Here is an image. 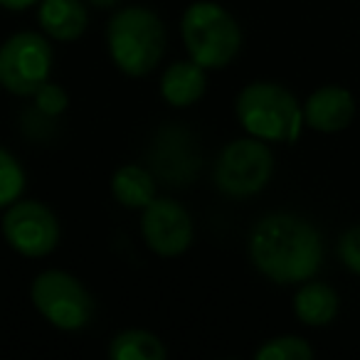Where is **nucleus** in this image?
I'll list each match as a JSON object with an SVG mask.
<instances>
[{
  "label": "nucleus",
  "instance_id": "1",
  "mask_svg": "<svg viewBox=\"0 0 360 360\" xmlns=\"http://www.w3.org/2000/svg\"><path fill=\"white\" fill-rule=\"evenodd\" d=\"M250 257L257 269L276 284H299L321 269L323 242L319 230L304 217L276 212L255 225Z\"/></svg>",
  "mask_w": 360,
  "mask_h": 360
},
{
  "label": "nucleus",
  "instance_id": "2",
  "mask_svg": "<svg viewBox=\"0 0 360 360\" xmlns=\"http://www.w3.org/2000/svg\"><path fill=\"white\" fill-rule=\"evenodd\" d=\"M106 42L114 65L129 77H143L165 52V27L148 8H124L109 22Z\"/></svg>",
  "mask_w": 360,
  "mask_h": 360
},
{
  "label": "nucleus",
  "instance_id": "3",
  "mask_svg": "<svg viewBox=\"0 0 360 360\" xmlns=\"http://www.w3.org/2000/svg\"><path fill=\"white\" fill-rule=\"evenodd\" d=\"M237 119L255 139L294 143L304 126V111L281 84L252 82L237 96Z\"/></svg>",
  "mask_w": 360,
  "mask_h": 360
},
{
  "label": "nucleus",
  "instance_id": "4",
  "mask_svg": "<svg viewBox=\"0 0 360 360\" xmlns=\"http://www.w3.org/2000/svg\"><path fill=\"white\" fill-rule=\"evenodd\" d=\"M183 42L191 60L205 70L227 67L242 47V32L237 20L212 0H198L183 13L180 22Z\"/></svg>",
  "mask_w": 360,
  "mask_h": 360
},
{
  "label": "nucleus",
  "instance_id": "5",
  "mask_svg": "<svg viewBox=\"0 0 360 360\" xmlns=\"http://www.w3.org/2000/svg\"><path fill=\"white\" fill-rule=\"evenodd\" d=\"M32 304L35 309L62 330H79L91 321L94 301L77 276L60 269L37 274L32 281Z\"/></svg>",
  "mask_w": 360,
  "mask_h": 360
},
{
  "label": "nucleus",
  "instance_id": "6",
  "mask_svg": "<svg viewBox=\"0 0 360 360\" xmlns=\"http://www.w3.org/2000/svg\"><path fill=\"white\" fill-rule=\"evenodd\" d=\"M274 155L262 139H240L222 148L215 163V186L225 195L247 198L269 183Z\"/></svg>",
  "mask_w": 360,
  "mask_h": 360
},
{
  "label": "nucleus",
  "instance_id": "7",
  "mask_svg": "<svg viewBox=\"0 0 360 360\" xmlns=\"http://www.w3.org/2000/svg\"><path fill=\"white\" fill-rule=\"evenodd\" d=\"M52 70V47L37 32H18L0 45V84L18 96H32Z\"/></svg>",
  "mask_w": 360,
  "mask_h": 360
},
{
  "label": "nucleus",
  "instance_id": "8",
  "mask_svg": "<svg viewBox=\"0 0 360 360\" xmlns=\"http://www.w3.org/2000/svg\"><path fill=\"white\" fill-rule=\"evenodd\" d=\"M8 245L25 257H45L60 242V222L55 212L37 200H15L3 217Z\"/></svg>",
  "mask_w": 360,
  "mask_h": 360
},
{
  "label": "nucleus",
  "instance_id": "9",
  "mask_svg": "<svg viewBox=\"0 0 360 360\" xmlns=\"http://www.w3.org/2000/svg\"><path fill=\"white\" fill-rule=\"evenodd\" d=\"M150 168L153 175L165 180V186L183 188L195 178L200 168V153H198L195 136L178 124H168L158 129L153 143H150Z\"/></svg>",
  "mask_w": 360,
  "mask_h": 360
},
{
  "label": "nucleus",
  "instance_id": "10",
  "mask_svg": "<svg viewBox=\"0 0 360 360\" xmlns=\"http://www.w3.org/2000/svg\"><path fill=\"white\" fill-rule=\"evenodd\" d=\"M143 240L155 255L178 257L193 242V220L180 202L170 198H153L141 217Z\"/></svg>",
  "mask_w": 360,
  "mask_h": 360
},
{
  "label": "nucleus",
  "instance_id": "11",
  "mask_svg": "<svg viewBox=\"0 0 360 360\" xmlns=\"http://www.w3.org/2000/svg\"><path fill=\"white\" fill-rule=\"evenodd\" d=\"M355 116V99L343 86H321L306 99L304 121L316 131L335 134L348 129Z\"/></svg>",
  "mask_w": 360,
  "mask_h": 360
},
{
  "label": "nucleus",
  "instance_id": "12",
  "mask_svg": "<svg viewBox=\"0 0 360 360\" xmlns=\"http://www.w3.org/2000/svg\"><path fill=\"white\" fill-rule=\"evenodd\" d=\"M207 86L205 67L198 62H173L163 72L160 79V94L170 106H193L198 99H202Z\"/></svg>",
  "mask_w": 360,
  "mask_h": 360
},
{
  "label": "nucleus",
  "instance_id": "13",
  "mask_svg": "<svg viewBox=\"0 0 360 360\" xmlns=\"http://www.w3.org/2000/svg\"><path fill=\"white\" fill-rule=\"evenodd\" d=\"M40 25L50 37L62 42H72L86 30V8L82 0H42Z\"/></svg>",
  "mask_w": 360,
  "mask_h": 360
},
{
  "label": "nucleus",
  "instance_id": "14",
  "mask_svg": "<svg viewBox=\"0 0 360 360\" xmlns=\"http://www.w3.org/2000/svg\"><path fill=\"white\" fill-rule=\"evenodd\" d=\"M294 314L306 326H326L338 314V294L323 281H309L294 296Z\"/></svg>",
  "mask_w": 360,
  "mask_h": 360
},
{
  "label": "nucleus",
  "instance_id": "15",
  "mask_svg": "<svg viewBox=\"0 0 360 360\" xmlns=\"http://www.w3.org/2000/svg\"><path fill=\"white\" fill-rule=\"evenodd\" d=\"M111 191L124 207H146L155 198V175L141 165L129 163L114 173Z\"/></svg>",
  "mask_w": 360,
  "mask_h": 360
},
{
  "label": "nucleus",
  "instance_id": "16",
  "mask_svg": "<svg viewBox=\"0 0 360 360\" xmlns=\"http://www.w3.org/2000/svg\"><path fill=\"white\" fill-rule=\"evenodd\" d=\"M109 355L114 360H163L165 345L160 343L158 335L148 333V330L131 328L111 340Z\"/></svg>",
  "mask_w": 360,
  "mask_h": 360
},
{
  "label": "nucleus",
  "instance_id": "17",
  "mask_svg": "<svg viewBox=\"0 0 360 360\" xmlns=\"http://www.w3.org/2000/svg\"><path fill=\"white\" fill-rule=\"evenodd\" d=\"M257 360H311L314 348L299 335H279L266 340L255 353Z\"/></svg>",
  "mask_w": 360,
  "mask_h": 360
},
{
  "label": "nucleus",
  "instance_id": "18",
  "mask_svg": "<svg viewBox=\"0 0 360 360\" xmlns=\"http://www.w3.org/2000/svg\"><path fill=\"white\" fill-rule=\"evenodd\" d=\"M25 191V170L6 148H0V207L20 200Z\"/></svg>",
  "mask_w": 360,
  "mask_h": 360
},
{
  "label": "nucleus",
  "instance_id": "19",
  "mask_svg": "<svg viewBox=\"0 0 360 360\" xmlns=\"http://www.w3.org/2000/svg\"><path fill=\"white\" fill-rule=\"evenodd\" d=\"M32 96H35V109L40 111V114L50 116V119L60 116L62 111L67 109V104H70L67 91L62 89L60 84H50V82H45Z\"/></svg>",
  "mask_w": 360,
  "mask_h": 360
},
{
  "label": "nucleus",
  "instance_id": "20",
  "mask_svg": "<svg viewBox=\"0 0 360 360\" xmlns=\"http://www.w3.org/2000/svg\"><path fill=\"white\" fill-rule=\"evenodd\" d=\"M338 255L343 259V264L348 266L350 271L360 274V225L350 227L343 237H340L338 245Z\"/></svg>",
  "mask_w": 360,
  "mask_h": 360
},
{
  "label": "nucleus",
  "instance_id": "21",
  "mask_svg": "<svg viewBox=\"0 0 360 360\" xmlns=\"http://www.w3.org/2000/svg\"><path fill=\"white\" fill-rule=\"evenodd\" d=\"M37 0H0V6L8 8V11H25V8L35 6Z\"/></svg>",
  "mask_w": 360,
  "mask_h": 360
},
{
  "label": "nucleus",
  "instance_id": "22",
  "mask_svg": "<svg viewBox=\"0 0 360 360\" xmlns=\"http://www.w3.org/2000/svg\"><path fill=\"white\" fill-rule=\"evenodd\" d=\"M91 6H96V8H114L119 0H89Z\"/></svg>",
  "mask_w": 360,
  "mask_h": 360
}]
</instances>
